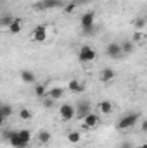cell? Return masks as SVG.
I'll return each instance as SVG.
<instances>
[{
	"mask_svg": "<svg viewBox=\"0 0 147 148\" xmlns=\"http://www.w3.org/2000/svg\"><path fill=\"white\" fill-rule=\"evenodd\" d=\"M106 53H107V57H111V59H118L123 53V48H121L119 43H109L106 47Z\"/></svg>",
	"mask_w": 147,
	"mask_h": 148,
	"instance_id": "obj_8",
	"label": "cell"
},
{
	"mask_svg": "<svg viewBox=\"0 0 147 148\" xmlns=\"http://www.w3.org/2000/svg\"><path fill=\"white\" fill-rule=\"evenodd\" d=\"M0 115H2V119H9V117L12 115V107H10L9 103H3V105H2V112H0Z\"/></svg>",
	"mask_w": 147,
	"mask_h": 148,
	"instance_id": "obj_20",
	"label": "cell"
},
{
	"mask_svg": "<svg viewBox=\"0 0 147 148\" xmlns=\"http://www.w3.org/2000/svg\"><path fill=\"white\" fill-rule=\"evenodd\" d=\"M139 117H140V114H137V112L126 114V115H123V117L118 121L116 127H118L119 131H123V129H130V127H133V126L139 122Z\"/></svg>",
	"mask_w": 147,
	"mask_h": 148,
	"instance_id": "obj_1",
	"label": "cell"
},
{
	"mask_svg": "<svg viewBox=\"0 0 147 148\" xmlns=\"http://www.w3.org/2000/svg\"><path fill=\"white\" fill-rule=\"evenodd\" d=\"M112 79H114V71H112L111 67H106V69L101 71V81H102V83H109Z\"/></svg>",
	"mask_w": 147,
	"mask_h": 148,
	"instance_id": "obj_13",
	"label": "cell"
},
{
	"mask_svg": "<svg viewBox=\"0 0 147 148\" xmlns=\"http://www.w3.org/2000/svg\"><path fill=\"white\" fill-rule=\"evenodd\" d=\"M95 59H97V52H95L92 47L83 45V47L80 48V52H78V60H80V62H94Z\"/></svg>",
	"mask_w": 147,
	"mask_h": 148,
	"instance_id": "obj_2",
	"label": "cell"
},
{
	"mask_svg": "<svg viewBox=\"0 0 147 148\" xmlns=\"http://www.w3.org/2000/svg\"><path fill=\"white\" fill-rule=\"evenodd\" d=\"M137 148H147V143H142V145H139Z\"/></svg>",
	"mask_w": 147,
	"mask_h": 148,
	"instance_id": "obj_30",
	"label": "cell"
},
{
	"mask_svg": "<svg viewBox=\"0 0 147 148\" xmlns=\"http://www.w3.org/2000/svg\"><path fill=\"white\" fill-rule=\"evenodd\" d=\"M5 140H7L14 148H24L21 138H19V131H7V133H5Z\"/></svg>",
	"mask_w": 147,
	"mask_h": 148,
	"instance_id": "obj_7",
	"label": "cell"
},
{
	"mask_svg": "<svg viewBox=\"0 0 147 148\" xmlns=\"http://www.w3.org/2000/svg\"><path fill=\"white\" fill-rule=\"evenodd\" d=\"M19 119H21V121H30V119H31V110L21 109V110H19Z\"/></svg>",
	"mask_w": 147,
	"mask_h": 148,
	"instance_id": "obj_23",
	"label": "cell"
},
{
	"mask_svg": "<svg viewBox=\"0 0 147 148\" xmlns=\"http://www.w3.org/2000/svg\"><path fill=\"white\" fill-rule=\"evenodd\" d=\"M21 29H23V26H21V19H14L12 24L9 26V31H10L12 35H19Z\"/></svg>",
	"mask_w": 147,
	"mask_h": 148,
	"instance_id": "obj_16",
	"label": "cell"
},
{
	"mask_svg": "<svg viewBox=\"0 0 147 148\" xmlns=\"http://www.w3.org/2000/svg\"><path fill=\"white\" fill-rule=\"evenodd\" d=\"M80 140H81V134H80L78 131H69V133H68V141H69V143L76 145V143H80Z\"/></svg>",
	"mask_w": 147,
	"mask_h": 148,
	"instance_id": "obj_19",
	"label": "cell"
},
{
	"mask_svg": "<svg viewBox=\"0 0 147 148\" xmlns=\"http://www.w3.org/2000/svg\"><path fill=\"white\" fill-rule=\"evenodd\" d=\"M52 102H54V100L49 97V98H45V102H43V103H45V107H52Z\"/></svg>",
	"mask_w": 147,
	"mask_h": 148,
	"instance_id": "obj_26",
	"label": "cell"
},
{
	"mask_svg": "<svg viewBox=\"0 0 147 148\" xmlns=\"http://www.w3.org/2000/svg\"><path fill=\"white\" fill-rule=\"evenodd\" d=\"M59 115L62 121H71L74 115H76V107L71 105V103H62L59 107Z\"/></svg>",
	"mask_w": 147,
	"mask_h": 148,
	"instance_id": "obj_3",
	"label": "cell"
},
{
	"mask_svg": "<svg viewBox=\"0 0 147 148\" xmlns=\"http://www.w3.org/2000/svg\"><path fill=\"white\" fill-rule=\"evenodd\" d=\"M140 38H142V33H140V31H137V33H135V36H133V40H140Z\"/></svg>",
	"mask_w": 147,
	"mask_h": 148,
	"instance_id": "obj_28",
	"label": "cell"
},
{
	"mask_svg": "<svg viewBox=\"0 0 147 148\" xmlns=\"http://www.w3.org/2000/svg\"><path fill=\"white\" fill-rule=\"evenodd\" d=\"M90 114V103L87 102V100H81L78 105H76V115L80 117V119H83L85 115H88Z\"/></svg>",
	"mask_w": 147,
	"mask_h": 148,
	"instance_id": "obj_9",
	"label": "cell"
},
{
	"mask_svg": "<svg viewBox=\"0 0 147 148\" xmlns=\"http://www.w3.org/2000/svg\"><path fill=\"white\" fill-rule=\"evenodd\" d=\"M31 40H33V41H37V43L45 41V40H47V26L38 24L37 28L31 31Z\"/></svg>",
	"mask_w": 147,
	"mask_h": 148,
	"instance_id": "obj_6",
	"label": "cell"
},
{
	"mask_svg": "<svg viewBox=\"0 0 147 148\" xmlns=\"http://www.w3.org/2000/svg\"><path fill=\"white\" fill-rule=\"evenodd\" d=\"M99 112L104 114V115H109L111 112H112V103H111L109 100H102V102H99Z\"/></svg>",
	"mask_w": 147,
	"mask_h": 148,
	"instance_id": "obj_12",
	"label": "cell"
},
{
	"mask_svg": "<svg viewBox=\"0 0 147 148\" xmlns=\"http://www.w3.org/2000/svg\"><path fill=\"white\" fill-rule=\"evenodd\" d=\"M140 129H142V133H147V119L140 122Z\"/></svg>",
	"mask_w": 147,
	"mask_h": 148,
	"instance_id": "obj_25",
	"label": "cell"
},
{
	"mask_svg": "<svg viewBox=\"0 0 147 148\" xmlns=\"http://www.w3.org/2000/svg\"><path fill=\"white\" fill-rule=\"evenodd\" d=\"M38 141H40L42 145H49V143H50V133L45 131V129H42V131L38 133Z\"/></svg>",
	"mask_w": 147,
	"mask_h": 148,
	"instance_id": "obj_18",
	"label": "cell"
},
{
	"mask_svg": "<svg viewBox=\"0 0 147 148\" xmlns=\"http://www.w3.org/2000/svg\"><path fill=\"white\" fill-rule=\"evenodd\" d=\"M62 95H64L62 88H50V91H49V97L52 100H59V98H62Z\"/></svg>",
	"mask_w": 147,
	"mask_h": 148,
	"instance_id": "obj_17",
	"label": "cell"
},
{
	"mask_svg": "<svg viewBox=\"0 0 147 148\" xmlns=\"http://www.w3.org/2000/svg\"><path fill=\"white\" fill-rule=\"evenodd\" d=\"M133 24H135V28H137V29H142V28H144V24H146V19H142V17H140V19H137Z\"/></svg>",
	"mask_w": 147,
	"mask_h": 148,
	"instance_id": "obj_24",
	"label": "cell"
},
{
	"mask_svg": "<svg viewBox=\"0 0 147 148\" xmlns=\"http://www.w3.org/2000/svg\"><path fill=\"white\" fill-rule=\"evenodd\" d=\"M19 138H21L23 145L26 148L30 145V141H31V133H30V129H19Z\"/></svg>",
	"mask_w": 147,
	"mask_h": 148,
	"instance_id": "obj_14",
	"label": "cell"
},
{
	"mask_svg": "<svg viewBox=\"0 0 147 148\" xmlns=\"http://www.w3.org/2000/svg\"><path fill=\"white\" fill-rule=\"evenodd\" d=\"M73 9H74V3H69V5H68V7H66L64 10H66V12H71Z\"/></svg>",
	"mask_w": 147,
	"mask_h": 148,
	"instance_id": "obj_27",
	"label": "cell"
},
{
	"mask_svg": "<svg viewBox=\"0 0 147 148\" xmlns=\"http://www.w3.org/2000/svg\"><path fill=\"white\" fill-rule=\"evenodd\" d=\"M35 95H37L38 98H45L47 90H45V86H43V84H37V88H35Z\"/></svg>",
	"mask_w": 147,
	"mask_h": 148,
	"instance_id": "obj_21",
	"label": "cell"
},
{
	"mask_svg": "<svg viewBox=\"0 0 147 148\" xmlns=\"http://www.w3.org/2000/svg\"><path fill=\"white\" fill-rule=\"evenodd\" d=\"M121 148H133V147H132V143H123Z\"/></svg>",
	"mask_w": 147,
	"mask_h": 148,
	"instance_id": "obj_29",
	"label": "cell"
},
{
	"mask_svg": "<svg viewBox=\"0 0 147 148\" xmlns=\"http://www.w3.org/2000/svg\"><path fill=\"white\" fill-rule=\"evenodd\" d=\"M121 48H123V53H132L133 52V43L132 41H123Z\"/></svg>",
	"mask_w": 147,
	"mask_h": 148,
	"instance_id": "obj_22",
	"label": "cell"
},
{
	"mask_svg": "<svg viewBox=\"0 0 147 148\" xmlns=\"http://www.w3.org/2000/svg\"><path fill=\"white\" fill-rule=\"evenodd\" d=\"M62 5L61 0H42L40 3H37L38 9H54V7H59Z\"/></svg>",
	"mask_w": 147,
	"mask_h": 148,
	"instance_id": "obj_11",
	"label": "cell"
},
{
	"mask_svg": "<svg viewBox=\"0 0 147 148\" xmlns=\"http://www.w3.org/2000/svg\"><path fill=\"white\" fill-rule=\"evenodd\" d=\"M21 79L26 83V84H33L35 81H37V77H35V74L31 73V71H21Z\"/></svg>",
	"mask_w": 147,
	"mask_h": 148,
	"instance_id": "obj_15",
	"label": "cell"
},
{
	"mask_svg": "<svg viewBox=\"0 0 147 148\" xmlns=\"http://www.w3.org/2000/svg\"><path fill=\"white\" fill-rule=\"evenodd\" d=\"M68 88H69V91H73V93H81V91L85 90V84H83L81 81H78V79H71V81L68 83Z\"/></svg>",
	"mask_w": 147,
	"mask_h": 148,
	"instance_id": "obj_10",
	"label": "cell"
},
{
	"mask_svg": "<svg viewBox=\"0 0 147 148\" xmlns=\"http://www.w3.org/2000/svg\"><path fill=\"white\" fill-rule=\"evenodd\" d=\"M80 26H81V29H88V28L95 26V12L94 10L85 12L81 16V19H80Z\"/></svg>",
	"mask_w": 147,
	"mask_h": 148,
	"instance_id": "obj_4",
	"label": "cell"
},
{
	"mask_svg": "<svg viewBox=\"0 0 147 148\" xmlns=\"http://www.w3.org/2000/svg\"><path fill=\"white\" fill-rule=\"evenodd\" d=\"M99 122H101V117H99L97 114H94V112H90L88 115H85V117L81 119V124H83V127H87V129H92V127L99 126Z\"/></svg>",
	"mask_w": 147,
	"mask_h": 148,
	"instance_id": "obj_5",
	"label": "cell"
}]
</instances>
